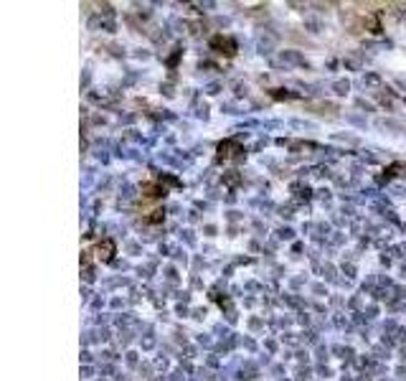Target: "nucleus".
Segmentation results:
<instances>
[{"label":"nucleus","instance_id":"nucleus-2","mask_svg":"<svg viewBox=\"0 0 406 381\" xmlns=\"http://www.w3.org/2000/svg\"><path fill=\"white\" fill-rule=\"evenodd\" d=\"M112 254H114V244H112L109 239H104V244H99V259L109 262V259H112Z\"/></svg>","mask_w":406,"mask_h":381},{"label":"nucleus","instance_id":"nucleus-1","mask_svg":"<svg viewBox=\"0 0 406 381\" xmlns=\"http://www.w3.org/2000/svg\"><path fill=\"white\" fill-rule=\"evenodd\" d=\"M211 46H214V49H221V54H226V56H234V54H236V46H234V41H229V38H221V36H216V38L211 41Z\"/></svg>","mask_w":406,"mask_h":381}]
</instances>
